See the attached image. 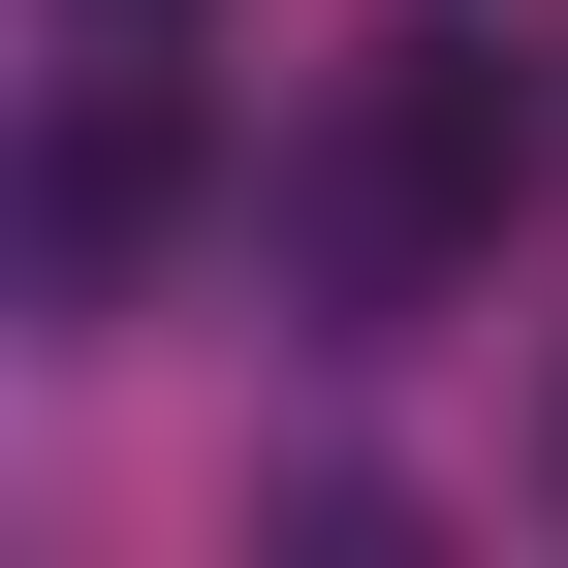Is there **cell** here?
<instances>
[{"instance_id": "1", "label": "cell", "mask_w": 568, "mask_h": 568, "mask_svg": "<svg viewBox=\"0 0 568 568\" xmlns=\"http://www.w3.org/2000/svg\"><path fill=\"white\" fill-rule=\"evenodd\" d=\"M537 190H568V95L474 32V0H410V32H347V63H316V159H284V284L379 347V316H443V284H506V222H537Z\"/></svg>"}, {"instance_id": "2", "label": "cell", "mask_w": 568, "mask_h": 568, "mask_svg": "<svg viewBox=\"0 0 568 568\" xmlns=\"http://www.w3.org/2000/svg\"><path fill=\"white\" fill-rule=\"evenodd\" d=\"M190 222V63H63V126H32V316H126Z\"/></svg>"}, {"instance_id": "3", "label": "cell", "mask_w": 568, "mask_h": 568, "mask_svg": "<svg viewBox=\"0 0 568 568\" xmlns=\"http://www.w3.org/2000/svg\"><path fill=\"white\" fill-rule=\"evenodd\" d=\"M190 32H222V0H63V63H190Z\"/></svg>"}, {"instance_id": "4", "label": "cell", "mask_w": 568, "mask_h": 568, "mask_svg": "<svg viewBox=\"0 0 568 568\" xmlns=\"http://www.w3.org/2000/svg\"><path fill=\"white\" fill-rule=\"evenodd\" d=\"M537 506H568V379H537Z\"/></svg>"}]
</instances>
